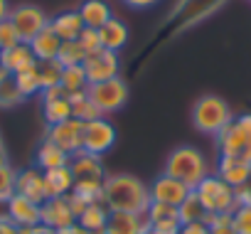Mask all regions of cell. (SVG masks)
<instances>
[{
	"label": "cell",
	"instance_id": "6da1fadb",
	"mask_svg": "<svg viewBox=\"0 0 251 234\" xmlns=\"http://www.w3.org/2000/svg\"><path fill=\"white\" fill-rule=\"evenodd\" d=\"M103 205L108 207V212L143 214L151 205L148 185L128 173H111L103 180Z\"/></svg>",
	"mask_w": 251,
	"mask_h": 234
},
{
	"label": "cell",
	"instance_id": "7a4b0ae2",
	"mask_svg": "<svg viewBox=\"0 0 251 234\" xmlns=\"http://www.w3.org/2000/svg\"><path fill=\"white\" fill-rule=\"evenodd\" d=\"M163 173L185 182L187 187H197L212 170H209V160L207 156L197 148V146H177L170 151V156L165 158Z\"/></svg>",
	"mask_w": 251,
	"mask_h": 234
},
{
	"label": "cell",
	"instance_id": "3957f363",
	"mask_svg": "<svg viewBox=\"0 0 251 234\" xmlns=\"http://www.w3.org/2000/svg\"><path fill=\"white\" fill-rule=\"evenodd\" d=\"M231 119H234L231 106L217 94H204L192 106V126L204 136L222 133Z\"/></svg>",
	"mask_w": 251,
	"mask_h": 234
},
{
	"label": "cell",
	"instance_id": "277c9868",
	"mask_svg": "<svg viewBox=\"0 0 251 234\" xmlns=\"http://www.w3.org/2000/svg\"><path fill=\"white\" fill-rule=\"evenodd\" d=\"M222 158H236L251 163V113H239L226 124L222 133L214 136Z\"/></svg>",
	"mask_w": 251,
	"mask_h": 234
},
{
	"label": "cell",
	"instance_id": "5b68a950",
	"mask_svg": "<svg viewBox=\"0 0 251 234\" xmlns=\"http://www.w3.org/2000/svg\"><path fill=\"white\" fill-rule=\"evenodd\" d=\"M192 192L197 195V200L202 202L207 214H231L239 205L236 190L231 185H226L217 173H209Z\"/></svg>",
	"mask_w": 251,
	"mask_h": 234
},
{
	"label": "cell",
	"instance_id": "8992f818",
	"mask_svg": "<svg viewBox=\"0 0 251 234\" xmlns=\"http://www.w3.org/2000/svg\"><path fill=\"white\" fill-rule=\"evenodd\" d=\"M86 94L99 106V111L106 116V113H113V111L126 106V101H128V84H126L121 77H116V79H108V81L89 84Z\"/></svg>",
	"mask_w": 251,
	"mask_h": 234
},
{
	"label": "cell",
	"instance_id": "52a82bcc",
	"mask_svg": "<svg viewBox=\"0 0 251 234\" xmlns=\"http://www.w3.org/2000/svg\"><path fill=\"white\" fill-rule=\"evenodd\" d=\"M8 20L13 23L15 32L20 35V42H30L35 35H40V32L50 25V15H47L40 5H32V3L10 8Z\"/></svg>",
	"mask_w": 251,
	"mask_h": 234
},
{
	"label": "cell",
	"instance_id": "ba28073f",
	"mask_svg": "<svg viewBox=\"0 0 251 234\" xmlns=\"http://www.w3.org/2000/svg\"><path fill=\"white\" fill-rule=\"evenodd\" d=\"M113 146H116V126L106 119V116L84 124V131H81V151L84 153H91V156L101 158Z\"/></svg>",
	"mask_w": 251,
	"mask_h": 234
},
{
	"label": "cell",
	"instance_id": "9c48e42d",
	"mask_svg": "<svg viewBox=\"0 0 251 234\" xmlns=\"http://www.w3.org/2000/svg\"><path fill=\"white\" fill-rule=\"evenodd\" d=\"M84 72H86V79L89 84H99V81H108V79H116L118 72H121V59H118V52H111V50H96L91 54H86L84 59Z\"/></svg>",
	"mask_w": 251,
	"mask_h": 234
},
{
	"label": "cell",
	"instance_id": "30bf717a",
	"mask_svg": "<svg viewBox=\"0 0 251 234\" xmlns=\"http://www.w3.org/2000/svg\"><path fill=\"white\" fill-rule=\"evenodd\" d=\"M148 192H151V202H163V205H170V207H180L190 197L192 187H187L185 182H180V180L160 173L148 185Z\"/></svg>",
	"mask_w": 251,
	"mask_h": 234
},
{
	"label": "cell",
	"instance_id": "8fae6325",
	"mask_svg": "<svg viewBox=\"0 0 251 234\" xmlns=\"http://www.w3.org/2000/svg\"><path fill=\"white\" fill-rule=\"evenodd\" d=\"M81 131H84V124L76 121L74 116L62 124H54V126H47V133L45 138L52 141L57 148H62L67 156H74L81 151Z\"/></svg>",
	"mask_w": 251,
	"mask_h": 234
},
{
	"label": "cell",
	"instance_id": "7c38bea8",
	"mask_svg": "<svg viewBox=\"0 0 251 234\" xmlns=\"http://www.w3.org/2000/svg\"><path fill=\"white\" fill-rule=\"evenodd\" d=\"M5 217H8L18 229L32 227V224H40V222H42V205H37V202H32L30 197L15 192V195L5 202Z\"/></svg>",
	"mask_w": 251,
	"mask_h": 234
},
{
	"label": "cell",
	"instance_id": "4fadbf2b",
	"mask_svg": "<svg viewBox=\"0 0 251 234\" xmlns=\"http://www.w3.org/2000/svg\"><path fill=\"white\" fill-rule=\"evenodd\" d=\"M69 170L74 175V182H103L106 180V168H103V160L99 156H91V153H74L69 158Z\"/></svg>",
	"mask_w": 251,
	"mask_h": 234
},
{
	"label": "cell",
	"instance_id": "5bb4252c",
	"mask_svg": "<svg viewBox=\"0 0 251 234\" xmlns=\"http://www.w3.org/2000/svg\"><path fill=\"white\" fill-rule=\"evenodd\" d=\"M15 192L30 197L37 205H42L45 200H50L47 197V185H45V173L37 165H27V168L18 170V175H15Z\"/></svg>",
	"mask_w": 251,
	"mask_h": 234
},
{
	"label": "cell",
	"instance_id": "9a60e30c",
	"mask_svg": "<svg viewBox=\"0 0 251 234\" xmlns=\"http://www.w3.org/2000/svg\"><path fill=\"white\" fill-rule=\"evenodd\" d=\"M42 224L52 227L54 232L76 224V214L72 212V205H69L67 195L64 197H50V200L42 202Z\"/></svg>",
	"mask_w": 251,
	"mask_h": 234
},
{
	"label": "cell",
	"instance_id": "2e32d148",
	"mask_svg": "<svg viewBox=\"0 0 251 234\" xmlns=\"http://www.w3.org/2000/svg\"><path fill=\"white\" fill-rule=\"evenodd\" d=\"M103 234H148V219L146 212H111Z\"/></svg>",
	"mask_w": 251,
	"mask_h": 234
},
{
	"label": "cell",
	"instance_id": "e0dca14e",
	"mask_svg": "<svg viewBox=\"0 0 251 234\" xmlns=\"http://www.w3.org/2000/svg\"><path fill=\"white\" fill-rule=\"evenodd\" d=\"M50 27L62 42H69V40H79L84 30V20L79 10H62L54 18H50Z\"/></svg>",
	"mask_w": 251,
	"mask_h": 234
},
{
	"label": "cell",
	"instance_id": "ac0fdd59",
	"mask_svg": "<svg viewBox=\"0 0 251 234\" xmlns=\"http://www.w3.org/2000/svg\"><path fill=\"white\" fill-rule=\"evenodd\" d=\"M0 64H3L10 74H18V72H25V69L37 67V59H35L30 45L27 42H20V45H15V47H10L5 52H0Z\"/></svg>",
	"mask_w": 251,
	"mask_h": 234
},
{
	"label": "cell",
	"instance_id": "d6986e66",
	"mask_svg": "<svg viewBox=\"0 0 251 234\" xmlns=\"http://www.w3.org/2000/svg\"><path fill=\"white\" fill-rule=\"evenodd\" d=\"M30 50H32V54H35V59L37 62H50V59H57V54H59V47H62V40L52 32V27L47 25L40 35H35L30 42Z\"/></svg>",
	"mask_w": 251,
	"mask_h": 234
},
{
	"label": "cell",
	"instance_id": "ffe728a7",
	"mask_svg": "<svg viewBox=\"0 0 251 234\" xmlns=\"http://www.w3.org/2000/svg\"><path fill=\"white\" fill-rule=\"evenodd\" d=\"M249 173H251V163H244V160H236V158H222V156L217 160V175L226 185H231L234 190L246 182Z\"/></svg>",
	"mask_w": 251,
	"mask_h": 234
},
{
	"label": "cell",
	"instance_id": "44dd1931",
	"mask_svg": "<svg viewBox=\"0 0 251 234\" xmlns=\"http://www.w3.org/2000/svg\"><path fill=\"white\" fill-rule=\"evenodd\" d=\"M79 15L84 20V27L99 30L113 18V10H111V5L106 3V0H84V3L79 5Z\"/></svg>",
	"mask_w": 251,
	"mask_h": 234
},
{
	"label": "cell",
	"instance_id": "7402d4cb",
	"mask_svg": "<svg viewBox=\"0 0 251 234\" xmlns=\"http://www.w3.org/2000/svg\"><path fill=\"white\" fill-rule=\"evenodd\" d=\"M99 40H101V47L103 50L121 52L126 47V42H128V27H126L123 20L111 18L103 27H99Z\"/></svg>",
	"mask_w": 251,
	"mask_h": 234
},
{
	"label": "cell",
	"instance_id": "603a6c76",
	"mask_svg": "<svg viewBox=\"0 0 251 234\" xmlns=\"http://www.w3.org/2000/svg\"><path fill=\"white\" fill-rule=\"evenodd\" d=\"M45 173V185H47V197H64L74 190V175L69 170V165L62 168H52V170H42Z\"/></svg>",
	"mask_w": 251,
	"mask_h": 234
},
{
	"label": "cell",
	"instance_id": "cb8c5ba5",
	"mask_svg": "<svg viewBox=\"0 0 251 234\" xmlns=\"http://www.w3.org/2000/svg\"><path fill=\"white\" fill-rule=\"evenodd\" d=\"M69 158H72V156H67L62 148H57L52 141L45 138V141L40 143L37 153H35V165H37L40 170H52V168L69 165Z\"/></svg>",
	"mask_w": 251,
	"mask_h": 234
},
{
	"label": "cell",
	"instance_id": "d4e9b609",
	"mask_svg": "<svg viewBox=\"0 0 251 234\" xmlns=\"http://www.w3.org/2000/svg\"><path fill=\"white\" fill-rule=\"evenodd\" d=\"M108 207L103 202H94L89 205L79 217H76V224L81 229H89V232H103L106 229V222H108Z\"/></svg>",
	"mask_w": 251,
	"mask_h": 234
},
{
	"label": "cell",
	"instance_id": "484cf974",
	"mask_svg": "<svg viewBox=\"0 0 251 234\" xmlns=\"http://www.w3.org/2000/svg\"><path fill=\"white\" fill-rule=\"evenodd\" d=\"M69 101H72V116H74L76 121H81V124L96 121V119H101V116H103V113L99 111V106L91 101V96H89L86 91L69 96Z\"/></svg>",
	"mask_w": 251,
	"mask_h": 234
},
{
	"label": "cell",
	"instance_id": "4316f807",
	"mask_svg": "<svg viewBox=\"0 0 251 234\" xmlns=\"http://www.w3.org/2000/svg\"><path fill=\"white\" fill-rule=\"evenodd\" d=\"M62 89L67 91V96H74V94H81L89 89V79H86V72L81 64L76 67H64L62 69Z\"/></svg>",
	"mask_w": 251,
	"mask_h": 234
},
{
	"label": "cell",
	"instance_id": "83f0119b",
	"mask_svg": "<svg viewBox=\"0 0 251 234\" xmlns=\"http://www.w3.org/2000/svg\"><path fill=\"white\" fill-rule=\"evenodd\" d=\"M42 113H45L47 126H54V124H62V121L72 119V101H69V96L42 104Z\"/></svg>",
	"mask_w": 251,
	"mask_h": 234
},
{
	"label": "cell",
	"instance_id": "f1b7e54d",
	"mask_svg": "<svg viewBox=\"0 0 251 234\" xmlns=\"http://www.w3.org/2000/svg\"><path fill=\"white\" fill-rule=\"evenodd\" d=\"M13 81H15L18 91L23 94V99H32V96H40V91H42V84H40V74H37V67H32V69H25V72H18V74H13Z\"/></svg>",
	"mask_w": 251,
	"mask_h": 234
},
{
	"label": "cell",
	"instance_id": "f546056e",
	"mask_svg": "<svg viewBox=\"0 0 251 234\" xmlns=\"http://www.w3.org/2000/svg\"><path fill=\"white\" fill-rule=\"evenodd\" d=\"M177 219H180V224H192V222H204L207 219V209L202 207V202L197 200L195 192H190V197L177 207Z\"/></svg>",
	"mask_w": 251,
	"mask_h": 234
},
{
	"label": "cell",
	"instance_id": "4dcf8cb0",
	"mask_svg": "<svg viewBox=\"0 0 251 234\" xmlns=\"http://www.w3.org/2000/svg\"><path fill=\"white\" fill-rule=\"evenodd\" d=\"M84 59H86V52H84V47L79 45V40L62 42L59 54H57V62H59L62 67H76V64H84Z\"/></svg>",
	"mask_w": 251,
	"mask_h": 234
},
{
	"label": "cell",
	"instance_id": "1f68e13d",
	"mask_svg": "<svg viewBox=\"0 0 251 234\" xmlns=\"http://www.w3.org/2000/svg\"><path fill=\"white\" fill-rule=\"evenodd\" d=\"M62 64L57 59H50V62H37V74H40V84L42 89H50V86H57L62 81Z\"/></svg>",
	"mask_w": 251,
	"mask_h": 234
},
{
	"label": "cell",
	"instance_id": "d6a6232c",
	"mask_svg": "<svg viewBox=\"0 0 251 234\" xmlns=\"http://www.w3.org/2000/svg\"><path fill=\"white\" fill-rule=\"evenodd\" d=\"M15 175L18 170H13L10 163H0V205H5L15 195Z\"/></svg>",
	"mask_w": 251,
	"mask_h": 234
},
{
	"label": "cell",
	"instance_id": "836d02e7",
	"mask_svg": "<svg viewBox=\"0 0 251 234\" xmlns=\"http://www.w3.org/2000/svg\"><path fill=\"white\" fill-rule=\"evenodd\" d=\"M20 101H25V99H23V94L18 91L13 77L5 79L3 84H0V108H13V106H18Z\"/></svg>",
	"mask_w": 251,
	"mask_h": 234
},
{
	"label": "cell",
	"instance_id": "e575fe53",
	"mask_svg": "<svg viewBox=\"0 0 251 234\" xmlns=\"http://www.w3.org/2000/svg\"><path fill=\"white\" fill-rule=\"evenodd\" d=\"M231 224L236 234H251V205H236L231 212Z\"/></svg>",
	"mask_w": 251,
	"mask_h": 234
},
{
	"label": "cell",
	"instance_id": "d590c367",
	"mask_svg": "<svg viewBox=\"0 0 251 234\" xmlns=\"http://www.w3.org/2000/svg\"><path fill=\"white\" fill-rule=\"evenodd\" d=\"M207 227L209 234H236L231 224V214H207Z\"/></svg>",
	"mask_w": 251,
	"mask_h": 234
},
{
	"label": "cell",
	"instance_id": "8d00e7d4",
	"mask_svg": "<svg viewBox=\"0 0 251 234\" xmlns=\"http://www.w3.org/2000/svg\"><path fill=\"white\" fill-rule=\"evenodd\" d=\"M15 45H20V35L15 32L10 20H3L0 23V52H5V50H10Z\"/></svg>",
	"mask_w": 251,
	"mask_h": 234
},
{
	"label": "cell",
	"instance_id": "74e56055",
	"mask_svg": "<svg viewBox=\"0 0 251 234\" xmlns=\"http://www.w3.org/2000/svg\"><path fill=\"white\" fill-rule=\"evenodd\" d=\"M79 45L84 47V52H86V54H91V52H96V50H101V40H99V30H91V27H84V30H81V35H79Z\"/></svg>",
	"mask_w": 251,
	"mask_h": 234
},
{
	"label": "cell",
	"instance_id": "f35d334b",
	"mask_svg": "<svg viewBox=\"0 0 251 234\" xmlns=\"http://www.w3.org/2000/svg\"><path fill=\"white\" fill-rule=\"evenodd\" d=\"M67 96V91L62 89V84H57V86H50V89H42L40 91V99H42V104H47V101H54V99H64Z\"/></svg>",
	"mask_w": 251,
	"mask_h": 234
},
{
	"label": "cell",
	"instance_id": "ab89813d",
	"mask_svg": "<svg viewBox=\"0 0 251 234\" xmlns=\"http://www.w3.org/2000/svg\"><path fill=\"white\" fill-rule=\"evenodd\" d=\"M177 234H209L207 222H192V224H182Z\"/></svg>",
	"mask_w": 251,
	"mask_h": 234
},
{
	"label": "cell",
	"instance_id": "60d3db41",
	"mask_svg": "<svg viewBox=\"0 0 251 234\" xmlns=\"http://www.w3.org/2000/svg\"><path fill=\"white\" fill-rule=\"evenodd\" d=\"M236 200H239V205H251V173H249L246 182L241 187H236Z\"/></svg>",
	"mask_w": 251,
	"mask_h": 234
},
{
	"label": "cell",
	"instance_id": "b9f144b4",
	"mask_svg": "<svg viewBox=\"0 0 251 234\" xmlns=\"http://www.w3.org/2000/svg\"><path fill=\"white\" fill-rule=\"evenodd\" d=\"M20 234H57L52 227H47V224H32V227H23L20 229Z\"/></svg>",
	"mask_w": 251,
	"mask_h": 234
},
{
	"label": "cell",
	"instance_id": "7bdbcfd3",
	"mask_svg": "<svg viewBox=\"0 0 251 234\" xmlns=\"http://www.w3.org/2000/svg\"><path fill=\"white\" fill-rule=\"evenodd\" d=\"M128 8H133V10H148V8H153V5H158L160 0H123Z\"/></svg>",
	"mask_w": 251,
	"mask_h": 234
},
{
	"label": "cell",
	"instance_id": "ee69618b",
	"mask_svg": "<svg viewBox=\"0 0 251 234\" xmlns=\"http://www.w3.org/2000/svg\"><path fill=\"white\" fill-rule=\"evenodd\" d=\"M0 234H20V229L3 214V217H0Z\"/></svg>",
	"mask_w": 251,
	"mask_h": 234
},
{
	"label": "cell",
	"instance_id": "f6af8a7d",
	"mask_svg": "<svg viewBox=\"0 0 251 234\" xmlns=\"http://www.w3.org/2000/svg\"><path fill=\"white\" fill-rule=\"evenodd\" d=\"M8 15H10V3L8 0H0V23L8 20Z\"/></svg>",
	"mask_w": 251,
	"mask_h": 234
},
{
	"label": "cell",
	"instance_id": "bcb514c9",
	"mask_svg": "<svg viewBox=\"0 0 251 234\" xmlns=\"http://www.w3.org/2000/svg\"><path fill=\"white\" fill-rule=\"evenodd\" d=\"M57 234H79V224H72V227H64V229H57Z\"/></svg>",
	"mask_w": 251,
	"mask_h": 234
},
{
	"label": "cell",
	"instance_id": "7dc6e473",
	"mask_svg": "<svg viewBox=\"0 0 251 234\" xmlns=\"http://www.w3.org/2000/svg\"><path fill=\"white\" fill-rule=\"evenodd\" d=\"M0 163H8V153H5V143L0 138Z\"/></svg>",
	"mask_w": 251,
	"mask_h": 234
},
{
	"label": "cell",
	"instance_id": "c3c4849f",
	"mask_svg": "<svg viewBox=\"0 0 251 234\" xmlns=\"http://www.w3.org/2000/svg\"><path fill=\"white\" fill-rule=\"evenodd\" d=\"M10 77H13V74H10V72H8V69L3 67V64H0V84H3L5 79H10Z\"/></svg>",
	"mask_w": 251,
	"mask_h": 234
},
{
	"label": "cell",
	"instance_id": "681fc988",
	"mask_svg": "<svg viewBox=\"0 0 251 234\" xmlns=\"http://www.w3.org/2000/svg\"><path fill=\"white\" fill-rule=\"evenodd\" d=\"M79 234H103V232H89V229H81L79 227Z\"/></svg>",
	"mask_w": 251,
	"mask_h": 234
},
{
	"label": "cell",
	"instance_id": "f907efd6",
	"mask_svg": "<svg viewBox=\"0 0 251 234\" xmlns=\"http://www.w3.org/2000/svg\"><path fill=\"white\" fill-rule=\"evenodd\" d=\"M148 234H165V232H153V229H148Z\"/></svg>",
	"mask_w": 251,
	"mask_h": 234
}]
</instances>
